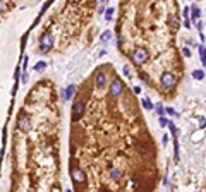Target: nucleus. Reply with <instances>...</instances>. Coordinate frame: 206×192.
I'll list each match as a JSON object with an SVG mask.
<instances>
[{
	"label": "nucleus",
	"instance_id": "nucleus-3",
	"mask_svg": "<svg viewBox=\"0 0 206 192\" xmlns=\"http://www.w3.org/2000/svg\"><path fill=\"white\" fill-rule=\"evenodd\" d=\"M120 91H122V81H118V79H114V81H112V87H110V94L117 96Z\"/></svg>",
	"mask_w": 206,
	"mask_h": 192
},
{
	"label": "nucleus",
	"instance_id": "nucleus-14",
	"mask_svg": "<svg viewBox=\"0 0 206 192\" xmlns=\"http://www.w3.org/2000/svg\"><path fill=\"white\" fill-rule=\"evenodd\" d=\"M160 124H162V125H163V127H165V125H167V124H168V122H167V120H165V118H162V120H160Z\"/></svg>",
	"mask_w": 206,
	"mask_h": 192
},
{
	"label": "nucleus",
	"instance_id": "nucleus-13",
	"mask_svg": "<svg viewBox=\"0 0 206 192\" xmlns=\"http://www.w3.org/2000/svg\"><path fill=\"white\" fill-rule=\"evenodd\" d=\"M196 26H197V31H199V33H201V31H203V24H201V21H199V22H197V24H196Z\"/></svg>",
	"mask_w": 206,
	"mask_h": 192
},
{
	"label": "nucleus",
	"instance_id": "nucleus-10",
	"mask_svg": "<svg viewBox=\"0 0 206 192\" xmlns=\"http://www.w3.org/2000/svg\"><path fill=\"white\" fill-rule=\"evenodd\" d=\"M108 38H110V33L105 31V33H103V41H108Z\"/></svg>",
	"mask_w": 206,
	"mask_h": 192
},
{
	"label": "nucleus",
	"instance_id": "nucleus-2",
	"mask_svg": "<svg viewBox=\"0 0 206 192\" xmlns=\"http://www.w3.org/2000/svg\"><path fill=\"white\" fill-rule=\"evenodd\" d=\"M146 58H148V55H146L144 50H136V52L132 53V60H134V64H136V65H141V64H144Z\"/></svg>",
	"mask_w": 206,
	"mask_h": 192
},
{
	"label": "nucleus",
	"instance_id": "nucleus-15",
	"mask_svg": "<svg viewBox=\"0 0 206 192\" xmlns=\"http://www.w3.org/2000/svg\"><path fill=\"white\" fill-rule=\"evenodd\" d=\"M43 67H45V64H38V65H36V69H38V70H41Z\"/></svg>",
	"mask_w": 206,
	"mask_h": 192
},
{
	"label": "nucleus",
	"instance_id": "nucleus-1",
	"mask_svg": "<svg viewBox=\"0 0 206 192\" xmlns=\"http://www.w3.org/2000/svg\"><path fill=\"white\" fill-rule=\"evenodd\" d=\"M174 84H175V77H174V74H170V72H165V74L162 76V86L167 87V89H170Z\"/></svg>",
	"mask_w": 206,
	"mask_h": 192
},
{
	"label": "nucleus",
	"instance_id": "nucleus-7",
	"mask_svg": "<svg viewBox=\"0 0 206 192\" xmlns=\"http://www.w3.org/2000/svg\"><path fill=\"white\" fill-rule=\"evenodd\" d=\"M199 55H201V62H203V65H206V48L203 46H199Z\"/></svg>",
	"mask_w": 206,
	"mask_h": 192
},
{
	"label": "nucleus",
	"instance_id": "nucleus-11",
	"mask_svg": "<svg viewBox=\"0 0 206 192\" xmlns=\"http://www.w3.org/2000/svg\"><path fill=\"white\" fill-rule=\"evenodd\" d=\"M143 103H144V106H146V108H151V103H149V100H144V101H143Z\"/></svg>",
	"mask_w": 206,
	"mask_h": 192
},
{
	"label": "nucleus",
	"instance_id": "nucleus-12",
	"mask_svg": "<svg viewBox=\"0 0 206 192\" xmlns=\"http://www.w3.org/2000/svg\"><path fill=\"white\" fill-rule=\"evenodd\" d=\"M182 52H184V55H185V57H191V52H189V48H184Z\"/></svg>",
	"mask_w": 206,
	"mask_h": 192
},
{
	"label": "nucleus",
	"instance_id": "nucleus-6",
	"mask_svg": "<svg viewBox=\"0 0 206 192\" xmlns=\"http://www.w3.org/2000/svg\"><path fill=\"white\" fill-rule=\"evenodd\" d=\"M191 10H193V19H194V21H197L199 16H201V14H199V9H197V5H191Z\"/></svg>",
	"mask_w": 206,
	"mask_h": 192
},
{
	"label": "nucleus",
	"instance_id": "nucleus-9",
	"mask_svg": "<svg viewBox=\"0 0 206 192\" xmlns=\"http://www.w3.org/2000/svg\"><path fill=\"white\" fill-rule=\"evenodd\" d=\"M184 26L185 28H191V21H189V17H184Z\"/></svg>",
	"mask_w": 206,
	"mask_h": 192
},
{
	"label": "nucleus",
	"instance_id": "nucleus-4",
	"mask_svg": "<svg viewBox=\"0 0 206 192\" xmlns=\"http://www.w3.org/2000/svg\"><path fill=\"white\" fill-rule=\"evenodd\" d=\"M72 175H74V182H77V183L84 182V175H83V172L74 170V172H72Z\"/></svg>",
	"mask_w": 206,
	"mask_h": 192
},
{
	"label": "nucleus",
	"instance_id": "nucleus-5",
	"mask_svg": "<svg viewBox=\"0 0 206 192\" xmlns=\"http://www.w3.org/2000/svg\"><path fill=\"white\" fill-rule=\"evenodd\" d=\"M96 84H98V86H105V74L98 72V74H96Z\"/></svg>",
	"mask_w": 206,
	"mask_h": 192
},
{
	"label": "nucleus",
	"instance_id": "nucleus-8",
	"mask_svg": "<svg viewBox=\"0 0 206 192\" xmlns=\"http://www.w3.org/2000/svg\"><path fill=\"white\" fill-rule=\"evenodd\" d=\"M193 77L197 79V81H201V79H204V72H203V70H194V72H193Z\"/></svg>",
	"mask_w": 206,
	"mask_h": 192
}]
</instances>
